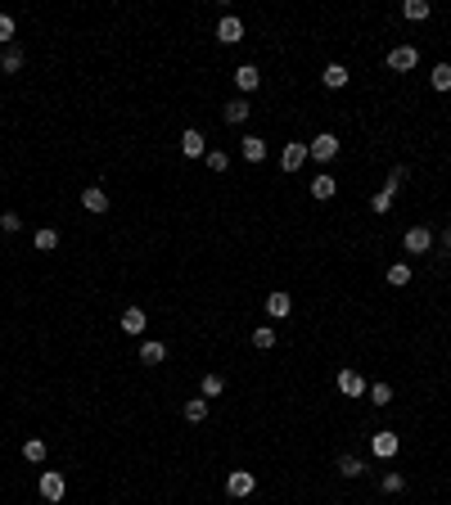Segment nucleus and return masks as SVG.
<instances>
[{
    "instance_id": "25",
    "label": "nucleus",
    "mask_w": 451,
    "mask_h": 505,
    "mask_svg": "<svg viewBox=\"0 0 451 505\" xmlns=\"http://www.w3.org/2000/svg\"><path fill=\"white\" fill-rule=\"evenodd\" d=\"M402 14H406L411 23H425V18H429V0H406V5H402Z\"/></svg>"
},
{
    "instance_id": "22",
    "label": "nucleus",
    "mask_w": 451,
    "mask_h": 505,
    "mask_svg": "<svg viewBox=\"0 0 451 505\" xmlns=\"http://www.w3.org/2000/svg\"><path fill=\"white\" fill-rule=\"evenodd\" d=\"M167 357V348H162L158 339H149V343H140V361H145V366H158V361Z\"/></svg>"
},
{
    "instance_id": "20",
    "label": "nucleus",
    "mask_w": 451,
    "mask_h": 505,
    "mask_svg": "<svg viewBox=\"0 0 451 505\" xmlns=\"http://www.w3.org/2000/svg\"><path fill=\"white\" fill-rule=\"evenodd\" d=\"M235 86L239 91H257V86H262V72H257L253 63H244V68H235Z\"/></svg>"
},
{
    "instance_id": "34",
    "label": "nucleus",
    "mask_w": 451,
    "mask_h": 505,
    "mask_svg": "<svg viewBox=\"0 0 451 505\" xmlns=\"http://www.w3.org/2000/svg\"><path fill=\"white\" fill-rule=\"evenodd\" d=\"M0 231H5V235H18V231H23V217H18V212H0Z\"/></svg>"
},
{
    "instance_id": "6",
    "label": "nucleus",
    "mask_w": 451,
    "mask_h": 505,
    "mask_svg": "<svg viewBox=\"0 0 451 505\" xmlns=\"http://www.w3.org/2000/svg\"><path fill=\"white\" fill-rule=\"evenodd\" d=\"M217 41H222V45H239V41H244V23H239L235 14H222V23H217Z\"/></svg>"
},
{
    "instance_id": "15",
    "label": "nucleus",
    "mask_w": 451,
    "mask_h": 505,
    "mask_svg": "<svg viewBox=\"0 0 451 505\" xmlns=\"http://www.w3.org/2000/svg\"><path fill=\"white\" fill-rule=\"evenodd\" d=\"M145 325H149V320H145V311H140V307H127V311H122V334L136 339V334H145Z\"/></svg>"
},
{
    "instance_id": "30",
    "label": "nucleus",
    "mask_w": 451,
    "mask_h": 505,
    "mask_svg": "<svg viewBox=\"0 0 451 505\" xmlns=\"http://www.w3.org/2000/svg\"><path fill=\"white\" fill-rule=\"evenodd\" d=\"M388 284H392V289H402V284H411V266H406V262L388 266Z\"/></svg>"
},
{
    "instance_id": "1",
    "label": "nucleus",
    "mask_w": 451,
    "mask_h": 505,
    "mask_svg": "<svg viewBox=\"0 0 451 505\" xmlns=\"http://www.w3.org/2000/svg\"><path fill=\"white\" fill-rule=\"evenodd\" d=\"M402 185H406V167H392V171H388V180H383V189H379L375 199H370V212H388Z\"/></svg>"
},
{
    "instance_id": "33",
    "label": "nucleus",
    "mask_w": 451,
    "mask_h": 505,
    "mask_svg": "<svg viewBox=\"0 0 451 505\" xmlns=\"http://www.w3.org/2000/svg\"><path fill=\"white\" fill-rule=\"evenodd\" d=\"M383 492H388V497H397V492H406V479H402L397 469H392V474H383Z\"/></svg>"
},
{
    "instance_id": "28",
    "label": "nucleus",
    "mask_w": 451,
    "mask_h": 505,
    "mask_svg": "<svg viewBox=\"0 0 451 505\" xmlns=\"http://www.w3.org/2000/svg\"><path fill=\"white\" fill-rule=\"evenodd\" d=\"M253 348H257V352L275 348V329H271V325H257V329H253Z\"/></svg>"
},
{
    "instance_id": "31",
    "label": "nucleus",
    "mask_w": 451,
    "mask_h": 505,
    "mask_svg": "<svg viewBox=\"0 0 451 505\" xmlns=\"http://www.w3.org/2000/svg\"><path fill=\"white\" fill-rule=\"evenodd\" d=\"M392 402V388L388 384H370V406H388Z\"/></svg>"
},
{
    "instance_id": "14",
    "label": "nucleus",
    "mask_w": 451,
    "mask_h": 505,
    "mask_svg": "<svg viewBox=\"0 0 451 505\" xmlns=\"http://www.w3.org/2000/svg\"><path fill=\"white\" fill-rule=\"evenodd\" d=\"M339 393L343 397H361L366 393V379H361L357 370H339Z\"/></svg>"
},
{
    "instance_id": "23",
    "label": "nucleus",
    "mask_w": 451,
    "mask_h": 505,
    "mask_svg": "<svg viewBox=\"0 0 451 505\" xmlns=\"http://www.w3.org/2000/svg\"><path fill=\"white\" fill-rule=\"evenodd\" d=\"M185 420L190 424H204L208 420V397H190V402H185Z\"/></svg>"
},
{
    "instance_id": "11",
    "label": "nucleus",
    "mask_w": 451,
    "mask_h": 505,
    "mask_svg": "<svg viewBox=\"0 0 451 505\" xmlns=\"http://www.w3.org/2000/svg\"><path fill=\"white\" fill-rule=\"evenodd\" d=\"M239 154H244V163H266V140L262 136H244L239 140Z\"/></svg>"
},
{
    "instance_id": "26",
    "label": "nucleus",
    "mask_w": 451,
    "mask_h": 505,
    "mask_svg": "<svg viewBox=\"0 0 451 505\" xmlns=\"http://www.w3.org/2000/svg\"><path fill=\"white\" fill-rule=\"evenodd\" d=\"M23 68V50H18V45H9L5 54H0V72H18Z\"/></svg>"
},
{
    "instance_id": "4",
    "label": "nucleus",
    "mask_w": 451,
    "mask_h": 505,
    "mask_svg": "<svg viewBox=\"0 0 451 505\" xmlns=\"http://www.w3.org/2000/svg\"><path fill=\"white\" fill-rule=\"evenodd\" d=\"M253 488H257V479L248 469H230L226 474V492L230 497H253Z\"/></svg>"
},
{
    "instance_id": "9",
    "label": "nucleus",
    "mask_w": 451,
    "mask_h": 505,
    "mask_svg": "<svg viewBox=\"0 0 451 505\" xmlns=\"http://www.w3.org/2000/svg\"><path fill=\"white\" fill-rule=\"evenodd\" d=\"M293 311V298L284 289H275V293H266V316H275V320H284Z\"/></svg>"
},
{
    "instance_id": "36",
    "label": "nucleus",
    "mask_w": 451,
    "mask_h": 505,
    "mask_svg": "<svg viewBox=\"0 0 451 505\" xmlns=\"http://www.w3.org/2000/svg\"><path fill=\"white\" fill-rule=\"evenodd\" d=\"M443 249H447V253H451V231H443Z\"/></svg>"
},
{
    "instance_id": "10",
    "label": "nucleus",
    "mask_w": 451,
    "mask_h": 505,
    "mask_svg": "<svg viewBox=\"0 0 451 505\" xmlns=\"http://www.w3.org/2000/svg\"><path fill=\"white\" fill-rule=\"evenodd\" d=\"M181 154H185V158H204V154H208V140H204V131H194V127H190L185 136H181Z\"/></svg>"
},
{
    "instance_id": "5",
    "label": "nucleus",
    "mask_w": 451,
    "mask_h": 505,
    "mask_svg": "<svg viewBox=\"0 0 451 505\" xmlns=\"http://www.w3.org/2000/svg\"><path fill=\"white\" fill-rule=\"evenodd\" d=\"M420 63V50L415 45H397V50H388V68L392 72H411Z\"/></svg>"
},
{
    "instance_id": "16",
    "label": "nucleus",
    "mask_w": 451,
    "mask_h": 505,
    "mask_svg": "<svg viewBox=\"0 0 451 505\" xmlns=\"http://www.w3.org/2000/svg\"><path fill=\"white\" fill-rule=\"evenodd\" d=\"M334 469H339L343 479H361V474H366V460H361V456H339Z\"/></svg>"
},
{
    "instance_id": "12",
    "label": "nucleus",
    "mask_w": 451,
    "mask_h": 505,
    "mask_svg": "<svg viewBox=\"0 0 451 505\" xmlns=\"http://www.w3.org/2000/svg\"><path fill=\"white\" fill-rule=\"evenodd\" d=\"M82 208L86 212H109V194H104L100 185H86L82 189Z\"/></svg>"
},
{
    "instance_id": "13",
    "label": "nucleus",
    "mask_w": 451,
    "mask_h": 505,
    "mask_svg": "<svg viewBox=\"0 0 451 505\" xmlns=\"http://www.w3.org/2000/svg\"><path fill=\"white\" fill-rule=\"evenodd\" d=\"M307 158H312V154H307V145H298V140H293V145H284L280 167H284V171H298V167L307 163Z\"/></svg>"
},
{
    "instance_id": "27",
    "label": "nucleus",
    "mask_w": 451,
    "mask_h": 505,
    "mask_svg": "<svg viewBox=\"0 0 451 505\" xmlns=\"http://www.w3.org/2000/svg\"><path fill=\"white\" fill-rule=\"evenodd\" d=\"M199 393H204V397H222V393H226V379H222V375H204Z\"/></svg>"
},
{
    "instance_id": "21",
    "label": "nucleus",
    "mask_w": 451,
    "mask_h": 505,
    "mask_svg": "<svg viewBox=\"0 0 451 505\" xmlns=\"http://www.w3.org/2000/svg\"><path fill=\"white\" fill-rule=\"evenodd\" d=\"M334 189H339V180H334L330 171H321V176L312 180V199H334Z\"/></svg>"
},
{
    "instance_id": "2",
    "label": "nucleus",
    "mask_w": 451,
    "mask_h": 505,
    "mask_svg": "<svg viewBox=\"0 0 451 505\" xmlns=\"http://www.w3.org/2000/svg\"><path fill=\"white\" fill-rule=\"evenodd\" d=\"M307 154H312L316 163H330V158H339V136H334V131H321V136L307 145Z\"/></svg>"
},
{
    "instance_id": "18",
    "label": "nucleus",
    "mask_w": 451,
    "mask_h": 505,
    "mask_svg": "<svg viewBox=\"0 0 451 505\" xmlns=\"http://www.w3.org/2000/svg\"><path fill=\"white\" fill-rule=\"evenodd\" d=\"M248 113H253V104H248V100H230L222 118L230 122V127H239V122H248Z\"/></svg>"
},
{
    "instance_id": "7",
    "label": "nucleus",
    "mask_w": 451,
    "mask_h": 505,
    "mask_svg": "<svg viewBox=\"0 0 451 505\" xmlns=\"http://www.w3.org/2000/svg\"><path fill=\"white\" fill-rule=\"evenodd\" d=\"M63 488H68V483H63V474H54V469H45L41 483H36V492H41L45 501H63Z\"/></svg>"
},
{
    "instance_id": "17",
    "label": "nucleus",
    "mask_w": 451,
    "mask_h": 505,
    "mask_svg": "<svg viewBox=\"0 0 451 505\" xmlns=\"http://www.w3.org/2000/svg\"><path fill=\"white\" fill-rule=\"evenodd\" d=\"M32 244H36V253H54L59 249V231H54V226H41V231L32 235Z\"/></svg>"
},
{
    "instance_id": "8",
    "label": "nucleus",
    "mask_w": 451,
    "mask_h": 505,
    "mask_svg": "<svg viewBox=\"0 0 451 505\" xmlns=\"http://www.w3.org/2000/svg\"><path fill=\"white\" fill-rule=\"evenodd\" d=\"M397 446H402L397 433H375V437H370V451H375L379 460H392V456H397Z\"/></svg>"
},
{
    "instance_id": "24",
    "label": "nucleus",
    "mask_w": 451,
    "mask_h": 505,
    "mask_svg": "<svg viewBox=\"0 0 451 505\" xmlns=\"http://www.w3.org/2000/svg\"><path fill=\"white\" fill-rule=\"evenodd\" d=\"M429 86H434V91H451V63H438V68L429 72Z\"/></svg>"
},
{
    "instance_id": "35",
    "label": "nucleus",
    "mask_w": 451,
    "mask_h": 505,
    "mask_svg": "<svg viewBox=\"0 0 451 505\" xmlns=\"http://www.w3.org/2000/svg\"><path fill=\"white\" fill-rule=\"evenodd\" d=\"M14 32H18V27H14V18H9V14H0V41H5V45H14Z\"/></svg>"
},
{
    "instance_id": "32",
    "label": "nucleus",
    "mask_w": 451,
    "mask_h": 505,
    "mask_svg": "<svg viewBox=\"0 0 451 505\" xmlns=\"http://www.w3.org/2000/svg\"><path fill=\"white\" fill-rule=\"evenodd\" d=\"M204 163L213 167V171H226V167H230V158H226V149H208V154H204Z\"/></svg>"
},
{
    "instance_id": "19",
    "label": "nucleus",
    "mask_w": 451,
    "mask_h": 505,
    "mask_svg": "<svg viewBox=\"0 0 451 505\" xmlns=\"http://www.w3.org/2000/svg\"><path fill=\"white\" fill-rule=\"evenodd\" d=\"M348 77H352V72H348V68H343V63H330V68H325V72H321V81H325V86H330V91H343V86H348Z\"/></svg>"
},
{
    "instance_id": "29",
    "label": "nucleus",
    "mask_w": 451,
    "mask_h": 505,
    "mask_svg": "<svg viewBox=\"0 0 451 505\" xmlns=\"http://www.w3.org/2000/svg\"><path fill=\"white\" fill-rule=\"evenodd\" d=\"M23 456H27L32 465H41V460H45V442H41V437H27V442H23Z\"/></svg>"
},
{
    "instance_id": "3",
    "label": "nucleus",
    "mask_w": 451,
    "mask_h": 505,
    "mask_svg": "<svg viewBox=\"0 0 451 505\" xmlns=\"http://www.w3.org/2000/svg\"><path fill=\"white\" fill-rule=\"evenodd\" d=\"M429 244H434V231H429V226H411V231L402 235V249L406 253H429Z\"/></svg>"
}]
</instances>
